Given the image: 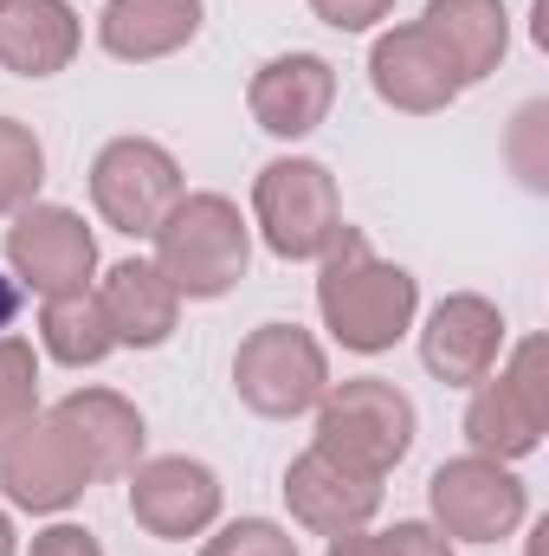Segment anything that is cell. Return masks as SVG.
<instances>
[{
    "label": "cell",
    "instance_id": "13",
    "mask_svg": "<svg viewBox=\"0 0 549 556\" xmlns=\"http://www.w3.org/2000/svg\"><path fill=\"white\" fill-rule=\"evenodd\" d=\"M369 91L401 117H439L465 98V78L420 20H388L369 33Z\"/></svg>",
    "mask_w": 549,
    "mask_h": 556
},
{
    "label": "cell",
    "instance_id": "10",
    "mask_svg": "<svg viewBox=\"0 0 549 556\" xmlns=\"http://www.w3.org/2000/svg\"><path fill=\"white\" fill-rule=\"evenodd\" d=\"M91 485H98L91 459L78 453V440L65 433V420L52 415V408H39V415L0 446V505L7 511L72 518Z\"/></svg>",
    "mask_w": 549,
    "mask_h": 556
},
{
    "label": "cell",
    "instance_id": "25",
    "mask_svg": "<svg viewBox=\"0 0 549 556\" xmlns=\"http://www.w3.org/2000/svg\"><path fill=\"white\" fill-rule=\"evenodd\" d=\"M194 556H304V551H297L291 525H278V518H220Z\"/></svg>",
    "mask_w": 549,
    "mask_h": 556
},
{
    "label": "cell",
    "instance_id": "4",
    "mask_svg": "<svg viewBox=\"0 0 549 556\" xmlns=\"http://www.w3.org/2000/svg\"><path fill=\"white\" fill-rule=\"evenodd\" d=\"M459 433H465V453H485V459H505V466H524L531 453H544V440H549V337L505 343L498 369L465 389Z\"/></svg>",
    "mask_w": 549,
    "mask_h": 556
},
{
    "label": "cell",
    "instance_id": "17",
    "mask_svg": "<svg viewBox=\"0 0 549 556\" xmlns=\"http://www.w3.org/2000/svg\"><path fill=\"white\" fill-rule=\"evenodd\" d=\"M207 26V0H104L98 7V52L117 65L181 59Z\"/></svg>",
    "mask_w": 549,
    "mask_h": 556
},
{
    "label": "cell",
    "instance_id": "15",
    "mask_svg": "<svg viewBox=\"0 0 549 556\" xmlns=\"http://www.w3.org/2000/svg\"><path fill=\"white\" fill-rule=\"evenodd\" d=\"M246 111L284 149L310 142L336 111V65L323 52H278L246 78Z\"/></svg>",
    "mask_w": 549,
    "mask_h": 556
},
{
    "label": "cell",
    "instance_id": "3",
    "mask_svg": "<svg viewBox=\"0 0 549 556\" xmlns=\"http://www.w3.org/2000/svg\"><path fill=\"white\" fill-rule=\"evenodd\" d=\"M246 220H253V240L272 260H284V266H317L336 247V233L349 227L343 220V188H336L330 162L304 155V149H284V155H272L253 175Z\"/></svg>",
    "mask_w": 549,
    "mask_h": 556
},
{
    "label": "cell",
    "instance_id": "20",
    "mask_svg": "<svg viewBox=\"0 0 549 556\" xmlns=\"http://www.w3.org/2000/svg\"><path fill=\"white\" fill-rule=\"evenodd\" d=\"M420 26L446 46V59L459 65L465 91L485 85L511 59V7L505 0H426Z\"/></svg>",
    "mask_w": 549,
    "mask_h": 556
},
{
    "label": "cell",
    "instance_id": "22",
    "mask_svg": "<svg viewBox=\"0 0 549 556\" xmlns=\"http://www.w3.org/2000/svg\"><path fill=\"white\" fill-rule=\"evenodd\" d=\"M33 201H46V142L26 117L0 111V220H13Z\"/></svg>",
    "mask_w": 549,
    "mask_h": 556
},
{
    "label": "cell",
    "instance_id": "1",
    "mask_svg": "<svg viewBox=\"0 0 549 556\" xmlns=\"http://www.w3.org/2000/svg\"><path fill=\"white\" fill-rule=\"evenodd\" d=\"M420 278L401 260H382L362 227H343L336 247L317 260V324L349 356H388L413 337Z\"/></svg>",
    "mask_w": 549,
    "mask_h": 556
},
{
    "label": "cell",
    "instance_id": "19",
    "mask_svg": "<svg viewBox=\"0 0 549 556\" xmlns=\"http://www.w3.org/2000/svg\"><path fill=\"white\" fill-rule=\"evenodd\" d=\"M85 52V20L72 0H0V72L59 78Z\"/></svg>",
    "mask_w": 549,
    "mask_h": 556
},
{
    "label": "cell",
    "instance_id": "18",
    "mask_svg": "<svg viewBox=\"0 0 549 556\" xmlns=\"http://www.w3.org/2000/svg\"><path fill=\"white\" fill-rule=\"evenodd\" d=\"M91 291H98V304H104V324H111L117 350H162V343L181 330V311H188L181 291L155 273L149 253H130V260L104 266Z\"/></svg>",
    "mask_w": 549,
    "mask_h": 556
},
{
    "label": "cell",
    "instance_id": "30",
    "mask_svg": "<svg viewBox=\"0 0 549 556\" xmlns=\"http://www.w3.org/2000/svg\"><path fill=\"white\" fill-rule=\"evenodd\" d=\"M20 304H26V291H20V285L7 278V266H0V337L13 330V317H20Z\"/></svg>",
    "mask_w": 549,
    "mask_h": 556
},
{
    "label": "cell",
    "instance_id": "2",
    "mask_svg": "<svg viewBox=\"0 0 549 556\" xmlns=\"http://www.w3.org/2000/svg\"><path fill=\"white\" fill-rule=\"evenodd\" d=\"M149 260L181 291V304H214V298L240 291V278L253 266V220L233 194L188 188L149 233Z\"/></svg>",
    "mask_w": 549,
    "mask_h": 556
},
{
    "label": "cell",
    "instance_id": "23",
    "mask_svg": "<svg viewBox=\"0 0 549 556\" xmlns=\"http://www.w3.org/2000/svg\"><path fill=\"white\" fill-rule=\"evenodd\" d=\"M39 350L26 343V337H0V446L26 427V420L46 408V395H39Z\"/></svg>",
    "mask_w": 549,
    "mask_h": 556
},
{
    "label": "cell",
    "instance_id": "31",
    "mask_svg": "<svg viewBox=\"0 0 549 556\" xmlns=\"http://www.w3.org/2000/svg\"><path fill=\"white\" fill-rule=\"evenodd\" d=\"M0 556H20V525H13L7 505H0Z\"/></svg>",
    "mask_w": 549,
    "mask_h": 556
},
{
    "label": "cell",
    "instance_id": "8",
    "mask_svg": "<svg viewBox=\"0 0 549 556\" xmlns=\"http://www.w3.org/2000/svg\"><path fill=\"white\" fill-rule=\"evenodd\" d=\"M426 525H439L452 544H505L531 525V485L518 466L485 453L439 459L426 479Z\"/></svg>",
    "mask_w": 549,
    "mask_h": 556
},
{
    "label": "cell",
    "instance_id": "26",
    "mask_svg": "<svg viewBox=\"0 0 549 556\" xmlns=\"http://www.w3.org/2000/svg\"><path fill=\"white\" fill-rule=\"evenodd\" d=\"M304 7L330 33H382L395 20V0H304Z\"/></svg>",
    "mask_w": 549,
    "mask_h": 556
},
{
    "label": "cell",
    "instance_id": "12",
    "mask_svg": "<svg viewBox=\"0 0 549 556\" xmlns=\"http://www.w3.org/2000/svg\"><path fill=\"white\" fill-rule=\"evenodd\" d=\"M413 337H420V369L439 382V389H472L498 369L505 343H511V324H505V304L485 298V291H446L439 304H426L413 317Z\"/></svg>",
    "mask_w": 549,
    "mask_h": 556
},
{
    "label": "cell",
    "instance_id": "21",
    "mask_svg": "<svg viewBox=\"0 0 549 556\" xmlns=\"http://www.w3.org/2000/svg\"><path fill=\"white\" fill-rule=\"evenodd\" d=\"M33 350H39V363H59V369H98V363H111V356H117V337H111V324H104L98 291L39 298Z\"/></svg>",
    "mask_w": 549,
    "mask_h": 556
},
{
    "label": "cell",
    "instance_id": "28",
    "mask_svg": "<svg viewBox=\"0 0 549 556\" xmlns=\"http://www.w3.org/2000/svg\"><path fill=\"white\" fill-rule=\"evenodd\" d=\"M382 538L395 556H459V544L426 518H395V525H382Z\"/></svg>",
    "mask_w": 549,
    "mask_h": 556
},
{
    "label": "cell",
    "instance_id": "24",
    "mask_svg": "<svg viewBox=\"0 0 549 556\" xmlns=\"http://www.w3.org/2000/svg\"><path fill=\"white\" fill-rule=\"evenodd\" d=\"M505 162L531 194H549V98L518 104V117L505 130Z\"/></svg>",
    "mask_w": 549,
    "mask_h": 556
},
{
    "label": "cell",
    "instance_id": "29",
    "mask_svg": "<svg viewBox=\"0 0 549 556\" xmlns=\"http://www.w3.org/2000/svg\"><path fill=\"white\" fill-rule=\"evenodd\" d=\"M323 556H395V551H388V538H382L375 525H362V531H343V538H323Z\"/></svg>",
    "mask_w": 549,
    "mask_h": 556
},
{
    "label": "cell",
    "instance_id": "5",
    "mask_svg": "<svg viewBox=\"0 0 549 556\" xmlns=\"http://www.w3.org/2000/svg\"><path fill=\"white\" fill-rule=\"evenodd\" d=\"M413 433H420L413 395L395 389V382H382V376H343V382H330L323 402L310 408V446H323V453H336L343 466L375 472V479H388V472L408 459Z\"/></svg>",
    "mask_w": 549,
    "mask_h": 556
},
{
    "label": "cell",
    "instance_id": "9",
    "mask_svg": "<svg viewBox=\"0 0 549 556\" xmlns=\"http://www.w3.org/2000/svg\"><path fill=\"white\" fill-rule=\"evenodd\" d=\"M7 278L33 298H72L91 291L104 260H98V227L65 207V201H33L7 220Z\"/></svg>",
    "mask_w": 549,
    "mask_h": 556
},
{
    "label": "cell",
    "instance_id": "11",
    "mask_svg": "<svg viewBox=\"0 0 549 556\" xmlns=\"http://www.w3.org/2000/svg\"><path fill=\"white\" fill-rule=\"evenodd\" d=\"M130 485V525L155 544H201L227 518V485L194 453H142Z\"/></svg>",
    "mask_w": 549,
    "mask_h": 556
},
{
    "label": "cell",
    "instance_id": "14",
    "mask_svg": "<svg viewBox=\"0 0 549 556\" xmlns=\"http://www.w3.org/2000/svg\"><path fill=\"white\" fill-rule=\"evenodd\" d=\"M278 492H284V511H291L297 531H310V538H343V531H362V525L382 518L388 479L356 472V466H343V459L323 453V446H304V453L284 466V485H278Z\"/></svg>",
    "mask_w": 549,
    "mask_h": 556
},
{
    "label": "cell",
    "instance_id": "16",
    "mask_svg": "<svg viewBox=\"0 0 549 556\" xmlns=\"http://www.w3.org/2000/svg\"><path fill=\"white\" fill-rule=\"evenodd\" d=\"M52 415L65 420V433L78 440V453L91 459L98 485L104 479H130L137 459L149 453V420L124 389H104V382H78L72 395L52 402Z\"/></svg>",
    "mask_w": 549,
    "mask_h": 556
},
{
    "label": "cell",
    "instance_id": "7",
    "mask_svg": "<svg viewBox=\"0 0 549 556\" xmlns=\"http://www.w3.org/2000/svg\"><path fill=\"white\" fill-rule=\"evenodd\" d=\"M91 214L98 227L124 233V240H149L162 227V214L188 194V175H181V155L155 137H111L91 155Z\"/></svg>",
    "mask_w": 549,
    "mask_h": 556
},
{
    "label": "cell",
    "instance_id": "6",
    "mask_svg": "<svg viewBox=\"0 0 549 556\" xmlns=\"http://www.w3.org/2000/svg\"><path fill=\"white\" fill-rule=\"evenodd\" d=\"M330 343L304 324L266 317L233 350V395L259 420H310V408L330 389Z\"/></svg>",
    "mask_w": 549,
    "mask_h": 556
},
{
    "label": "cell",
    "instance_id": "27",
    "mask_svg": "<svg viewBox=\"0 0 549 556\" xmlns=\"http://www.w3.org/2000/svg\"><path fill=\"white\" fill-rule=\"evenodd\" d=\"M20 556H104V538H98L91 525H78V518H46V525L20 544Z\"/></svg>",
    "mask_w": 549,
    "mask_h": 556
}]
</instances>
